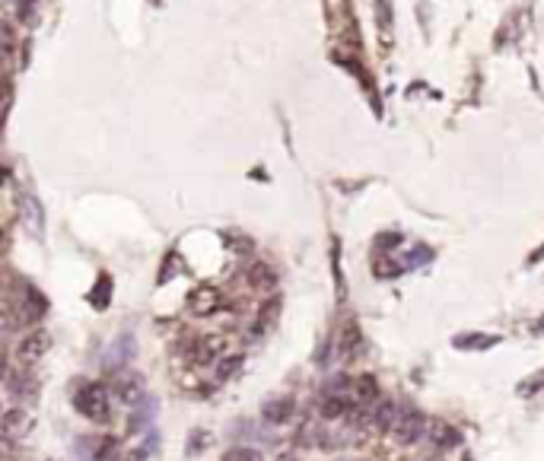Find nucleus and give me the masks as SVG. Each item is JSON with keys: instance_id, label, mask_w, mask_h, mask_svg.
Returning <instances> with one entry per match:
<instances>
[{"instance_id": "21", "label": "nucleus", "mask_w": 544, "mask_h": 461, "mask_svg": "<svg viewBox=\"0 0 544 461\" xmlns=\"http://www.w3.org/2000/svg\"><path fill=\"white\" fill-rule=\"evenodd\" d=\"M217 340H204V344L198 347V353H194V363L198 366H207V363H213V353H217Z\"/></svg>"}, {"instance_id": "25", "label": "nucleus", "mask_w": 544, "mask_h": 461, "mask_svg": "<svg viewBox=\"0 0 544 461\" xmlns=\"http://www.w3.org/2000/svg\"><path fill=\"white\" fill-rule=\"evenodd\" d=\"M436 442H439V445H449V442H455V433L449 426H436Z\"/></svg>"}, {"instance_id": "5", "label": "nucleus", "mask_w": 544, "mask_h": 461, "mask_svg": "<svg viewBox=\"0 0 544 461\" xmlns=\"http://www.w3.org/2000/svg\"><path fill=\"white\" fill-rule=\"evenodd\" d=\"M134 357V334H118L115 337V344L105 350V357H102V366L105 369H118V366H124L128 359Z\"/></svg>"}, {"instance_id": "1", "label": "nucleus", "mask_w": 544, "mask_h": 461, "mask_svg": "<svg viewBox=\"0 0 544 461\" xmlns=\"http://www.w3.org/2000/svg\"><path fill=\"white\" fill-rule=\"evenodd\" d=\"M73 407L96 423L105 420V417H109V391H105V385L86 382L83 388L77 391V397H73Z\"/></svg>"}, {"instance_id": "19", "label": "nucleus", "mask_w": 544, "mask_h": 461, "mask_svg": "<svg viewBox=\"0 0 544 461\" xmlns=\"http://www.w3.org/2000/svg\"><path fill=\"white\" fill-rule=\"evenodd\" d=\"M109 299H112V280H109V277H99V280H96V287H93V293H90V302H93V306H96V309H105V306H109Z\"/></svg>"}, {"instance_id": "12", "label": "nucleus", "mask_w": 544, "mask_h": 461, "mask_svg": "<svg viewBox=\"0 0 544 461\" xmlns=\"http://www.w3.org/2000/svg\"><path fill=\"white\" fill-rule=\"evenodd\" d=\"M20 210H23V223H26L29 229L39 236V232H42V207H39V200H35L32 194H23Z\"/></svg>"}, {"instance_id": "23", "label": "nucleus", "mask_w": 544, "mask_h": 461, "mask_svg": "<svg viewBox=\"0 0 544 461\" xmlns=\"http://www.w3.org/2000/svg\"><path fill=\"white\" fill-rule=\"evenodd\" d=\"M430 258H433V251H430V249H423V245H417V249H414V255H410V258H404V268H417V264L430 261Z\"/></svg>"}, {"instance_id": "7", "label": "nucleus", "mask_w": 544, "mask_h": 461, "mask_svg": "<svg viewBox=\"0 0 544 461\" xmlns=\"http://www.w3.org/2000/svg\"><path fill=\"white\" fill-rule=\"evenodd\" d=\"M29 426H32V417L26 414L23 407H10L7 414H4V420H0V429H4V439H16V436L29 433Z\"/></svg>"}, {"instance_id": "11", "label": "nucleus", "mask_w": 544, "mask_h": 461, "mask_svg": "<svg viewBox=\"0 0 544 461\" xmlns=\"http://www.w3.org/2000/svg\"><path fill=\"white\" fill-rule=\"evenodd\" d=\"M357 347H360V325L350 318V321H344V328H341V334H338V350L344 359H350L353 353H357Z\"/></svg>"}, {"instance_id": "22", "label": "nucleus", "mask_w": 544, "mask_h": 461, "mask_svg": "<svg viewBox=\"0 0 544 461\" xmlns=\"http://www.w3.org/2000/svg\"><path fill=\"white\" fill-rule=\"evenodd\" d=\"M239 366H242V357H232V359H223L217 369V378H232L239 372Z\"/></svg>"}, {"instance_id": "17", "label": "nucleus", "mask_w": 544, "mask_h": 461, "mask_svg": "<svg viewBox=\"0 0 544 461\" xmlns=\"http://www.w3.org/2000/svg\"><path fill=\"white\" fill-rule=\"evenodd\" d=\"M319 410H321V417H325V420H338V417L347 414V401L331 391V395L321 397V407H319Z\"/></svg>"}, {"instance_id": "26", "label": "nucleus", "mask_w": 544, "mask_h": 461, "mask_svg": "<svg viewBox=\"0 0 544 461\" xmlns=\"http://www.w3.org/2000/svg\"><path fill=\"white\" fill-rule=\"evenodd\" d=\"M531 331H535V334H544V318H538L535 325H531Z\"/></svg>"}, {"instance_id": "13", "label": "nucleus", "mask_w": 544, "mask_h": 461, "mask_svg": "<svg viewBox=\"0 0 544 461\" xmlns=\"http://www.w3.org/2000/svg\"><path fill=\"white\" fill-rule=\"evenodd\" d=\"M261 414L268 423H283V420H290V414H293V401H290V397H274V401L264 404Z\"/></svg>"}, {"instance_id": "4", "label": "nucleus", "mask_w": 544, "mask_h": 461, "mask_svg": "<svg viewBox=\"0 0 544 461\" xmlns=\"http://www.w3.org/2000/svg\"><path fill=\"white\" fill-rule=\"evenodd\" d=\"M115 395L122 397L128 407H137V404L147 397V382H143V376H137V372H128V376H122L115 382Z\"/></svg>"}, {"instance_id": "3", "label": "nucleus", "mask_w": 544, "mask_h": 461, "mask_svg": "<svg viewBox=\"0 0 544 461\" xmlns=\"http://www.w3.org/2000/svg\"><path fill=\"white\" fill-rule=\"evenodd\" d=\"M48 347H52V334L48 331H32V334H26V337L20 340L16 357H20L23 363H35V359H42L48 353Z\"/></svg>"}, {"instance_id": "10", "label": "nucleus", "mask_w": 544, "mask_h": 461, "mask_svg": "<svg viewBox=\"0 0 544 461\" xmlns=\"http://www.w3.org/2000/svg\"><path fill=\"white\" fill-rule=\"evenodd\" d=\"M277 318H280V299H268L261 309H258L255 325H252V334H255V337L268 334L271 328H274V321H277Z\"/></svg>"}, {"instance_id": "14", "label": "nucleus", "mask_w": 544, "mask_h": 461, "mask_svg": "<svg viewBox=\"0 0 544 461\" xmlns=\"http://www.w3.org/2000/svg\"><path fill=\"white\" fill-rule=\"evenodd\" d=\"M353 401H357V404H376L379 401L376 378H372V376H360L357 382H353Z\"/></svg>"}, {"instance_id": "8", "label": "nucleus", "mask_w": 544, "mask_h": 461, "mask_svg": "<svg viewBox=\"0 0 544 461\" xmlns=\"http://www.w3.org/2000/svg\"><path fill=\"white\" fill-rule=\"evenodd\" d=\"M7 391L16 397V401H35V395H39V382H35L32 376H20V372L10 369L7 376Z\"/></svg>"}, {"instance_id": "24", "label": "nucleus", "mask_w": 544, "mask_h": 461, "mask_svg": "<svg viewBox=\"0 0 544 461\" xmlns=\"http://www.w3.org/2000/svg\"><path fill=\"white\" fill-rule=\"evenodd\" d=\"M541 388H544V369H541V372H535V376H531L519 391H522V395H531V391H541Z\"/></svg>"}, {"instance_id": "20", "label": "nucleus", "mask_w": 544, "mask_h": 461, "mask_svg": "<svg viewBox=\"0 0 544 461\" xmlns=\"http://www.w3.org/2000/svg\"><path fill=\"white\" fill-rule=\"evenodd\" d=\"M223 461H261V455H258L255 448L239 445V448H230V452L223 455Z\"/></svg>"}, {"instance_id": "6", "label": "nucleus", "mask_w": 544, "mask_h": 461, "mask_svg": "<svg viewBox=\"0 0 544 461\" xmlns=\"http://www.w3.org/2000/svg\"><path fill=\"white\" fill-rule=\"evenodd\" d=\"M156 397H143L137 407H131V414H128V433H143V429H150L153 426V420H156Z\"/></svg>"}, {"instance_id": "16", "label": "nucleus", "mask_w": 544, "mask_h": 461, "mask_svg": "<svg viewBox=\"0 0 544 461\" xmlns=\"http://www.w3.org/2000/svg\"><path fill=\"white\" fill-rule=\"evenodd\" d=\"M26 289H29V306H23V318H26V321H39L42 315H45L48 302H45V296H42L35 287H26Z\"/></svg>"}, {"instance_id": "2", "label": "nucleus", "mask_w": 544, "mask_h": 461, "mask_svg": "<svg viewBox=\"0 0 544 461\" xmlns=\"http://www.w3.org/2000/svg\"><path fill=\"white\" fill-rule=\"evenodd\" d=\"M423 429H427V420H423L420 410L404 407V410H398V420H395V426H391V433H395L398 442L410 445V442H417L423 436Z\"/></svg>"}, {"instance_id": "9", "label": "nucleus", "mask_w": 544, "mask_h": 461, "mask_svg": "<svg viewBox=\"0 0 544 461\" xmlns=\"http://www.w3.org/2000/svg\"><path fill=\"white\" fill-rule=\"evenodd\" d=\"M188 309L194 315H211L220 309V293L213 287H198L191 296H188Z\"/></svg>"}, {"instance_id": "15", "label": "nucleus", "mask_w": 544, "mask_h": 461, "mask_svg": "<svg viewBox=\"0 0 544 461\" xmlns=\"http://www.w3.org/2000/svg\"><path fill=\"white\" fill-rule=\"evenodd\" d=\"M459 350H487V347H497L499 337H493V334H461V337L452 340Z\"/></svg>"}, {"instance_id": "18", "label": "nucleus", "mask_w": 544, "mask_h": 461, "mask_svg": "<svg viewBox=\"0 0 544 461\" xmlns=\"http://www.w3.org/2000/svg\"><path fill=\"white\" fill-rule=\"evenodd\" d=\"M398 420V407L391 401H379L376 404V420H372V426L376 429H391Z\"/></svg>"}]
</instances>
